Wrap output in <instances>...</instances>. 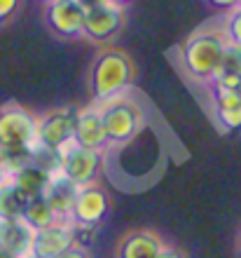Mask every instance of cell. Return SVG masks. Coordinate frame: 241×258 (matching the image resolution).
Wrapping results in <instances>:
<instances>
[{
	"instance_id": "obj_1",
	"label": "cell",
	"mask_w": 241,
	"mask_h": 258,
	"mask_svg": "<svg viewBox=\"0 0 241 258\" xmlns=\"http://www.w3.org/2000/svg\"><path fill=\"white\" fill-rule=\"evenodd\" d=\"M134 80L136 63L127 49L108 45V47L99 49L89 63L87 82L94 103H106L110 99L124 96L134 87Z\"/></svg>"
},
{
	"instance_id": "obj_2",
	"label": "cell",
	"mask_w": 241,
	"mask_h": 258,
	"mask_svg": "<svg viewBox=\"0 0 241 258\" xmlns=\"http://www.w3.org/2000/svg\"><path fill=\"white\" fill-rule=\"evenodd\" d=\"M227 40L222 35L220 24H206L185 38L181 47V68L192 82L208 87L215 75V68L225 54Z\"/></svg>"
},
{
	"instance_id": "obj_3",
	"label": "cell",
	"mask_w": 241,
	"mask_h": 258,
	"mask_svg": "<svg viewBox=\"0 0 241 258\" xmlns=\"http://www.w3.org/2000/svg\"><path fill=\"white\" fill-rule=\"evenodd\" d=\"M99 106L110 146H127L145 129V113L127 94L99 103Z\"/></svg>"
},
{
	"instance_id": "obj_4",
	"label": "cell",
	"mask_w": 241,
	"mask_h": 258,
	"mask_svg": "<svg viewBox=\"0 0 241 258\" xmlns=\"http://www.w3.org/2000/svg\"><path fill=\"white\" fill-rule=\"evenodd\" d=\"M38 148V115L21 103L0 106V150H21L33 155Z\"/></svg>"
},
{
	"instance_id": "obj_5",
	"label": "cell",
	"mask_w": 241,
	"mask_h": 258,
	"mask_svg": "<svg viewBox=\"0 0 241 258\" xmlns=\"http://www.w3.org/2000/svg\"><path fill=\"white\" fill-rule=\"evenodd\" d=\"M56 155H59V171L77 188L99 183L101 174L106 169V153L82 148L75 141L66 143Z\"/></svg>"
},
{
	"instance_id": "obj_6",
	"label": "cell",
	"mask_w": 241,
	"mask_h": 258,
	"mask_svg": "<svg viewBox=\"0 0 241 258\" xmlns=\"http://www.w3.org/2000/svg\"><path fill=\"white\" fill-rule=\"evenodd\" d=\"M127 24L124 7H117L108 0H99L87 7L85 24H82V38L96 45H110L120 35V31Z\"/></svg>"
},
{
	"instance_id": "obj_7",
	"label": "cell",
	"mask_w": 241,
	"mask_h": 258,
	"mask_svg": "<svg viewBox=\"0 0 241 258\" xmlns=\"http://www.w3.org/2000/svg\"><path fill=\"white\" fill-rule=\"evenodd\" d=\"M75 110L77 108L61 106V108H54L38 115V148L59 153L66 143L73 141Z\"/></svg>"
},
{
	"instance_id": "obj_8",
	"label": "cell",
	"mask_w": 241,
	"mask_h": 258,
	"mask_svg": "<svg viewBox=\"0 0 241 258\" xmlns=\"http://www.w3.org/2000/svg\"><path fill=\"white\" fill-rule=\"evenodd\" d=\"M85 5L80 0H47L45 3V24L52 35L61 40H77L82 38L85 24Z\"/></svg>"
},
{
	"instance_id": "obj_9",
	"label": "cell",
	"mask_w": 241,
	"mask_h": 258,
	"mask_svg": "<svg viewBox=\"0 0 241 258\" xmlns=\"http://www.w3.org/2000/svg\"><path fill=\"white\" fill-rule=\"evenodd\" d=\"M108 211H110V195L106 192V188L99 183L82 185L75 195L70 223L77 228H96L106 221Z\"/></svg>"
},
{
	"instance_id": "obj_10",
	"label": "cell",
	"mask_w": 241,
	"mask_h": 258,
	"mask_svg": "<svg viewBox=\"0 0 241 258\" xmlns=\"http://www.w3.org/2000/svg\"><path fill=\"white\" fill-rule=\"evenodd\" d=\"M73 141L82 148H92L106 153V148L110 146L103 127V115H101L99 103H87L75 110V129H73Z\"/></svg>"
},
{
	"instance_id": "obj_11",
	"label": "cell",
	"mask_w": 241,
	"mask_h": 258,
	"mask_svg": "<svg viewBox=\"0 0 241 258\" xmlns=\"http://www.w3.org/2000/svg\"><path fill=\"white\" fill-rule=\"evenodd\" d=\"M70 246H75V228L70 221H54L52 225L33 232L31 256L38 258H59Z\"/></svg>"
},
{
	"instance_id": "obj_12",
	"label": "cell",
	"mask_w": 241,
	"mask_h": 258,
	"mask_svg": "<svg viewBox=\"0 0 241 258\" xmlns=\"http://www.w3.org/2000/svg\"><path fill=\"white\" fill-rule=\"evenodd\" d=\"M164 246L167 239L154 228H134L117 239L115 258H157Z\"/></svg>"
},
{
	"instance_id": "obj_13",
	"label": "cell",
	"mask_w": 241,
	"mask_h": 258,
	"mask_svg": "<svg viewBox=\"0 0 241 258\" xmlns=\"http://www.w3.org/2000/svg\"><path fill=\"white\" fill-rule=\"evenodd\" d=\"M211 92V115L215 124L222 127L225 132H236L241 129V94L236 89L218 87L208 85Z\"/></svg>"
},
{
	"instance_id": "obj_14",
	"label": "cell",
	"mask_w": 241,
	"mask_h": 258,
	"mask_svg": "<svg viewBox=\"0 0 241 258\" xmlns=\"http://www.w3.org/2000/svg\"><path fill=\"white\" fill-rule=\"evenodd\" d=\"M77 195V185L70 183L61 171H54L49 176V183L42 192V197L47 200V204L52 207L54 216L59 221H70V211H73V202Z\"/></svg>"
},
{
	"instance_id": "obj_15",
	"label": "cell",
	"mask_w": 241,
	"mask_h": 258,
	"mask_svg": "<svg viewBox=\"0 0 241 258\" xmlns=\"http://www.w3.org/2000/svg\"><path fill=\"white\" fill-rule=\"evenodd\" d=\"M33 230L26 225L24 218H0V246L12 251L14 256H31Z\"/></svg>"
},
{
	"instance_id": "obj_16",
	"label": "cell",
	"mask_w": 241,
	"mask_h": 258,
	"mask_svg": "<svg viewBox=\"0 0 241 258\" xmlns=\"http://www.w3.org/2000/svg\"><path fill=\"white\" fill-rule=\"evenodd\" d=\"M241 80V47L229 45L225 47V54H222L220 63L215 68V75L211 85H218V87H227V89H236Z\"/></svg>"
},
{
	"instance_id": "obj_17",
	"label": "cell",
	"mask_w": 241,
	"mask_h": 258,
	"mask_svg": "<svg viewBox=\"0 0 241 258\" xmlns=\"http://www.w3.org/2000/svg\"><path fill=\"white\" fill-rule=\"evenodd\" d=\"M49 176H52V174H49L47 169H42V167H38L35 162H31V164H26V167H21L12 176V181L26 197H35V195H42V192H45V188H47V183H49Z\"/></svg>"
},
{
	"instance_id": "obj_18",
	"label": "cell",
	"mask_w": 241,
	"mask_h": 258,
	"mask_svg": "<svg viewBox=\"0 0 241 258\" xmlns=\"http://www.w3.org/2000/svg\"><path fill=\"white\" fill-rule=\"evenodd\" d=\"M28 197L14 185L12 178L0 183V218H21Z\"/></svg>"
},
{
	"instance_id": "obj_19",
	"label": "cell",
	"mask_w": 241,
	"mask_h": 258,
	"mask_svg": "<svg viewBox=\"0 0 241 258\" xmlns=\"http://www.w3.org/2000/svg\"><path fill=\"white\" fill-rule=\"evenodd\" d=\"M24 221H26V225L31 228V230H42V228H47V225H52L54 221H59V218L54 216L52 207L47 204V200L42 195H35V197H28L26 202V209H24Z\"/></svg>"
},
{
	"instance_id": "obj_20",
	"label": "cell",
	"mask_w": 241,
	"mask_h": 258,
	"mask_svg": "<svg viewBox=\"0 0 241 258\" xmlns=\"http://www.w3.org/2000/svg\"><path fill=\"white\" fill-rule=\"evenodd\" d=\"M220 28H222L225 40H227L229 45L241 47V7H234V10H229V12L222 14Z\"/></svg>"
},
{
	"instance_id": "obj_21",
	"label": "cell",
	"mask_w": 241,
	"mask_h": 258,
	"mask_svg": "<svg viewBox=\"0 0 241 258\" xmlns=\"http://www.w3.org/2000/svg\"><path fill=\"white\" fill-rule=\"evenodd\" d=\"M19 3H21V0H0V26H3V24H7V21L17 14Z\"/></svg>"
},
{
	"instance_id": "obj_22",
	"label": "cell",
	"mask_w": 241,
	"mask_h": 258,
	"mask_svg": "<svg viewBox=\"0 0 241 258\" xmlns=\"http://www.w3.org/2000/svg\"><path fill=\"white\" fill-rule=\"evenodd\" d=\"M208 5L213 7V10H218V12H229V10H234V7L241 5V0H206Z\"/></svg>"
},
{
	"instance_id": "obj_23",
	"label": "cell",
	"mask_w": 241,
	"mask_h": 258,
	"mask_svg": "<svg viewBox=\"0 0 241 258\" xmlns=\"http://www.w3.org/2000/svg\"><path fill=\"white\" fill-rule=\"evenodd\" d=\"M157 258H188V253L183 251V249H178V246H174V244H167L159 253H157Z\"/></svg>"
},
{
	"instance_id": "obj_24",
	"label": "cell",
	"mask_w": 241,
	"mask_h": 258,
	"mask_svg": "<svg viewBox=\"0 0 241 258\" xmlns=\"http://www.w3.org/2000/svg\"><path fill=\"white\" fill-rule=\"evenodd\" d=\"M59 258H92L89 256V251H87V246H80V244H75V246H70L66 253H61Z\"/></svg>"
},
{
	"instance_id": "obj_25",
	"label": "cell",
	"mask_w": 241,
	"mask_h": 258,
	"mask_svg": "<svg viewBox=\"0 0 241 258\" xmlns=\"http://www.w3.org/2000/svg\"><path fill=\"white\" fill-rule=\"evenodd\" d=\"M0 258H19V256H14L12 251H7V249H3V246H0Z\"/></svg>"
},
{
	"instance_id": "obj_26",
	"label": "cell",
	"mask_w": 241,
	"mask_h": 258,
	"mask_svg": "<svg viewBox=\"0 0 241 258\" xmlns=\"http://www.w3.org/2000/svg\"><path fill=\"white\" fill-rule=\"evenodd\" d=\"M108 3H113V5H117V7H127L131 0H108Z\"/></svg>"
},
{
	"instance_id": "obj_27",
	"label": "cell",
	"mask_w": 241,
	"mask_h": 258,
	"mask_svg": "<svg viewBox=\"0 0 241 258\" xmlns=\"http://www.w3.org/2000/svg\"><path fill=\"white\" fill-rule=\"evenodd\" d=\"M7 174H5V167H3V162H0V183H3V181H7Z\"/></svg>"
},
{
	"instance_id": "obj_28",
	"label": "cell",
	"mask_w": 241,
	"mask_h": 258,
	"mask_svg": "<svg viewBox=\"0 0 241 258\" xmlns=\"http://www.w3.org/2000/svg\"><path fill=\"white\" fill-rule=\"evenodd\" d=\"M236 258H241V230H239V237H236Z\"/></svg>"
},
{
	"instance_id": "obj_29",
	"label": "cell",
	"mask_w": 241,
	"mask_h": 258,
	"mask_svg": "<svg viewBox=\"0 0 241 258\" xmlns=\"http://www.w3.org/2000/svg\"><path fill=\"white\" fill-rule=\"evenodd\" d=\"M236 92H239V94H241V80H239V85H236Z\"/></svg>"
},
{
	"instance_id": "obj_30",
	"label": "cell",
	"mask_w": 241,
	"mask_h": 258,
	"mask_svg": "<svg viewBox=\"0 0 241 258\" xmlns=\"http://www.w3.org/2000/svg\"><path fill=\"white\" fill-rule=\"evenodd\" d=\"M26 258H38V256H26Z\"/></svg>"
}]
</instances>
